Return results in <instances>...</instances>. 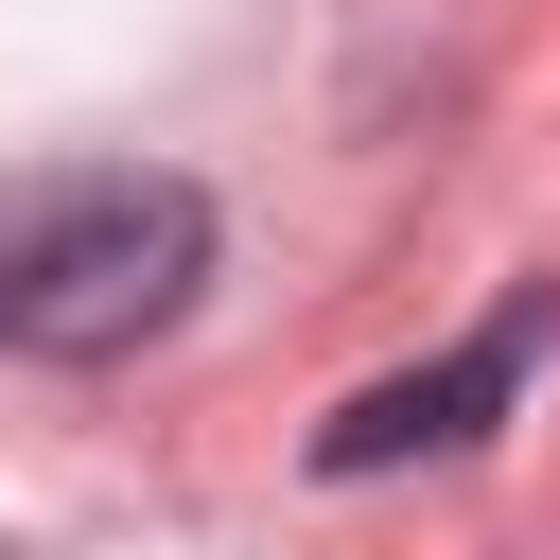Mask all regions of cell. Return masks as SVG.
Instances as JSON below:
<instances>
[{
  "label": "cell",
  "mask_w": 560,
  "mask_h": 560,
  "mask_svg": "<svg viewBox=\"0 0 560 560\" xmlns=\"http://www.w3.org/2000/svg\"><path fill=\"white\" fill-rule=\"evenodd\" d=\"M210 262H228V210L175 158L0 175V350L18 368H122V350H158L210 298Z\"/></svg>",
  "instance_id": "1"
},
{
  "label": "cell",
  "mask_w": 560,
  "mask_h": 560,
  "mask_svg": "<svg viewBox=\"0 0 560 560\" xmlns=\"http://www.w3.org/2000/svg\"><path fill=\"white\" fill-rule=\"evenodd\" d=\"M542 350H560V280H525V298H490L438 368H385V385H350L332 420H315V472L332 490H368V472H420V455H472L525 385H542Z\"/></svg>",
  "instance_id": "2"
}]
</instances>
